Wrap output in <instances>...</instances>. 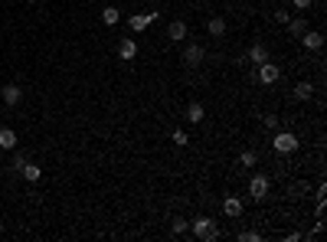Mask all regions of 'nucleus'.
I'll return each instance as SVG.
<instances>
[{
    "mask_svg": "<svg viewBox=\"0 0 327 242\" xmlns=\"http://www.w3.org/2000/svg\"><path fill=\"white\" fill-rule=\"evenodd\" d=\"M26 4H36V0H26Z\"/></svg>",
    "mask_w": 327,
    "mask_h": 242,
    "instance_id": "29",
    "label": "nucleus"
},
{
    "mask_svg": "<svg viewBox=\"0 0 327 242\" xmlns=\"http://www.w3.org/2000/svg\"><path fill=\"white\" fill-rule=\"evenodd\" d=\"M268 190H272L268 177H265V174H252V180H249V196H252V200H265Z\"/></svg>",
    "mask_w": 327,
    "mask_h": 242,
    "instance_id": "3",
    "label": "nucleus"
},
{
    "mask_svg": "<svg viewBox=\"0 0 327 242\" xmlns=\"http://www.w3.org/2000/svg\"><path fill=\"white\" fill-rule=\"evenodd\" d=\"M190 232L197 239H203V242H216L219 239V226H216V219H209V216H197L190 222Z\"/></svg>",
    "mask_w": 327,
    "mask_h": 242,
    "instance_id": "1",
    "label": "nucleus"
},
{
    "mask_svg": "<svg viewBox=\"0 0 327 242\" xmlns=\"http://www.w3.org/2000/svg\"><path fill=\"white\" fill-rule=\"evenodd\" d=\"M170 141H174V144H177V147H187V144H190V134H187V131H180V128H177V131L170 134Z\"/></svg>",
    "mask_w": 327,
    "mask_h": 242,
    "instance_id": "21",
    "label": "nucleus"
},
{
    "mask_svg": "<svg viewBox=\"0 0 327 242\" xmlns=\"http://www.w3.org/2000/svg\"><path fill=\"white\" fill-rule=\"evenodd\" d=\"M23 164H26V154H16V157H13V170H20Z\"/></svg>",
    "mask_w": 327,
    "mask_h": 242,
    "instance_id": "27",
    "label": "nucleus"
},
{
    "mask_svg": "<svg viewBox=\"0 0 327 242\" xmlns=\"http://www.w3.org/2000/svg\"><path fill=\"white\" fill-rule=\"evenodd\" d=\"M118 20H121L118 7H105V10H102V23H105V26H114Z\"/></svg>",
    "mask_w": 327,
    "mask_h": 242,
    "instance_id": "19",
    "label": "nucleus"
},
{
    "mask_svg": "<svg viewBox=\"0 0 327 242\" xmlns=\"http://www.w3.org/2000/svg\"><path fill=\"white\" fill-rule=\"evenodd\" d=\"M157 16H161V13H157V10H147V13H134V16H131V30H134V33H144L147 30V26H151L154 20H157Z\"/></svg>",
    "mask_w": 327,
    "mask_h": 242,
    "instance_id": "7",
    "label": "nucleus"
},
{
    "mask_svg": "<svg viewBox=\"0 0 327 242\" xmlns=\"http://www.w3.org/2000/svg\"><path fill=\"white\" fill-rule=\"evenodd\" d=\"M265 59H268V49H265L262 43H255V46L249 49V62H255V66H262Z\"/></svg>",
    "mask_w": 327,
    "mask_h": 242,
    "instance_id": "17",
    "label": "nucleus"
},
{
    "mask_svg": "<svg viewBox=\"0 0 327 242\" xmlns=\"http://www.w3.org/2000/svg\"><path fill=\"white\" fill-rule=\"evenodd\" d=\"M291 4H295V7H298V10H307V7H311V4H314V0H291Z\"/></svg>",
    "mask_w": 327,
    "mask_h": 242,
    "instance_id": "26",
    "label": "nucleus"
},
{
    "mask_svg": "<svg viewBox=\"0 0 327 242\" xmlns=\"http://www.w3.org/2000/svg\"><path fill=\"white\" fill-rule=\"evenodd\" d=\"M288 20H291V13H288V10H275V23H281V26H285Z\"/></svg>",
    "mask_w": 327,
    "mask_h": 242,
    "instance_id": "25",
    "label": "nucleus"
},
{
    "mask_svg": "<svg viewBox=\"0 0 327 242\" xmlns=\"http://www.w3.org/2000/svg\"><path fill=\"white\" fill-rule=\"evenodd\" d=\"M285 26H288V33H291V36H301V33L307 30V20H304V16H291V20H288Z\"/></svg>",
    "mask_w": 327,
    "mask_h": 242,
    "instance_id": "16",
    "label": "nucleus"
},
{
    "mask_svg": "<svg viewBox=\"0 0 327 242\" xmlns=\"http://www.w3.org/2000/svg\"><path fill=\"white\" fill-rule=\"evenodd\" d=\"M0 232H4V219H0Z\"/></svg>",
    "mask_w": 327,
    "mask_h": 242,
    "instance_id": "28",
    "label": "nucleus"
},
{
    "mask_svg": "<svg viewBox=\"0 0 327 242\" xmlns=\"http://www.w3.org/2000/svg\"><path fill=\"white\" fill-rule=\"evenodd\" d=\"M203 59H206V49L200 46V43H187L183 46V62L193 69V66H203Z\"/></svg>",
    "mask_w": 327,
    "mask_h": 242,
    "instance_id": "4",
    "label": "nucleus"
},
{
    "mask_svg": "<svg viewBox=\"0 0 327 242\" xmlns=\"http://www.w3.org/2000/svg\"><path fill=\"white\" fill-rule=\"evenodd\" d=\"M134 56H138V43L131 40V36H125V40L118 43V59H121V62H131Z\"/></svg>",
    "mask_w": 327,
    "mask_h": 242,
    "instance_id": "9",
    "label": "nucleus"
},
{
    "mask_svg": "<svg viewBox=\"0 0 327 242\" xmlns=\"http://www.w3.org/2000/svg\"><path fill=\"white\" fill-rule=\"evenodd\" d=\"M226 30H229V23L223 20V16H209V23H206V33H209V36L223 40V36H226Z\"/></svg>",
    "mask_w": 327,
    "mask_h": 242,
    "instance_id": "10",
    "label": "nucleus"
},
{
    "mask_svg": "<svg viewBox=\"0 0 327 242\" xmlns=\"http://www.w3.org/2000/svg\"><path fill=\"white\" fill-rule=\"evenodd\" d=\"M298 40L304 43V49H321V46H324V36H321V33H317V30H304V33H301V36H298Z\"/></svg>",
    "mask_w": 327,
    "mask_h": 242,
    "instance_id": "11",
    "label": "nucleus"
},
{
    "mask_svg": "<svg viewBox=\"0 0 327 242\" xmlns=\"http://www.w3.org/2000/svg\"><path fill=\"white\" fill-rule=\"evenodd\" d=\"M278 79H281V69L275 66V62H268V59H265L262 66H259V82H262V85H275Z\"/></svg>",
    "mask_w": 327,
    "mask_h": 242,
    "instance_id": "5",
    "label": "nucleus"
},
{
    "mask_svg": "<svg viewBox=\"0 0 327 242\" xmlns=\"http://www.w3.org/2000/svg\"><path fill=\"white\" fill-rule=\"evenodd\" d=\"M16 144H20L16 131H13V128H0V147H4V151H13Z\"/></svg>",
    "mask_w": 327,
    "mask_h": 242,
    "instance_id": "13",
    "label": "nucleus"
},
{
    "mask_svg": "<svg viewBox=\"0 0 327 242\" xmlns=\"http://www.w3.org/2000/svg\"><path fill=\"white\" fill-rule=\"evenodd\" d=\"M239 239H242V242H259L262 236H259L255 229H245V232H239Z\"/></svg>",
    "mask_w": 327,
    "mask_h": 242,
    "instance_id": "23",
    "label": "nucleus"
},
{
    "mask_svg": "<svg viewBox=\"0 0 327 242\" xmlns=\"http://www.w3.org/2000/svg\"><path fill=\"white\" fill-rule=\"evenodd\" d=\"M298 144H301V141H298L291 131H281V128L275 131V138H272V147H275L278 154H295V151H298Z\"/></svg>",
    "mask_w": 327,
    "mask_h": 242,
    "instance_id": "2",
    "label": "nucleus"
},
{
    "mask_svg": "<svg viewBox=\"0 0 327 242\" xmlns=\"http://www.w3.org/2000/svg\"><path fill=\"white\" fill-rule=\"evenodd\" d=\"M0 98H4L7 108H16V105H20V98H23V88L16 85V82H7L4 88H0Z\"/></svg>",
    "mask_w": 327,
    "mask_h": 242,
    "instance_id": "6",
    "label": "nucleus"
},
{
    "mask_svg": "<svg viewBox=\"0 0 327 242\" xmlns=\"http://www.w3.org/2000/svg\"><path fill=\"white\" fill-rule=\"evenodd\" d=\"M239 164H242V167H255V164H259V154H255V151H242V154H239Z\"/></svg>",
    "mask_w": 327,
    "mask_h": 242,
    "instance_id": "20",
    "label": "nucleus"
},
{
    "mask_svg": "<svg viewBox=\"0 0 327 242\" xmlns=\"http://www.w3.org/2000/svg\"><path fill=\"white\" fill-rule=\"evenodd\" d=\"M223 213H226L229 219L242 216V200H239V196H226V200H223Z\"/></svg>",
    "mask_w": 327,
    "mask_h": 242,
    "instance_id": "12",
    "label": "nucleus"
},
{
    "mask_svg": "<svg viewBox=\"0 0 327 242\" xmlns=\"http://www.w3.org/2000/svg\"><path fill=\"white\" fill-rule=\"evenodd\" d=\"M262 121H265V128H272V131H278V115H272V111H268V115H265V118H262Z\"/></svg>",
    "mask_w": 327,
    "mask_h": 242,
    "instance_id": "24",
    "label": "nucleus"
},
{
    "mask_svg": "<svg viewBox=\"0 0 327 242\" xmlns=\"http://www.w3.org/2000/svg\"><path fill=\"white\" fill-rule=\"evenodd\" d=\"M20 174H23V177H26V180H30V183H36L40 177H43V170H40V164H33V160H26V164L20 167Z\"/></svg>",
    "mask_w": 327,
    "mask_h": 242,
    "instance_id": "15",
    "label": "nucleus"
},
{
    "mask_svg": "<svg viewBox=\"0 0 327 242\" xmlns=\"http://www.w3.org/2000/svg\"><path fill=\"white\" fill-rule=\"evenodd\" d=\"M170 232H174V236H183V232H190V222H187V219H174Z\"/></svg>",
    "mask_w": 327,
    "mask_h": 242,
    "instance_id": "22",
    "label": "nucleus"
},
{
    "mask_svg": "<svg viewBox=\"0 0 327 242\" xmlns=\"http://www.w3.org/2000/svg\"><path fill=\"white\" fill-rule=\"evenodd\" d=\"M311 95H314V85L311 82H298L295 85V98H298V102H307Z\"/></svg>",
    "mask_w": 327,
    "mask_h": 242,
    "instance_id": "18",
    "label": "nucleus"
},
{
    "mask_svg": "<svg viewBox=\"0 0 327 242\" xmlns=\"http://www.w3.org/2000/svg\"><path fill=\"white\" fill-rule=\"evenodd\" d=\"M203 118H206L203 105H200V102H190V105H187V121H190V124H203Z\"/></svg>",
    "mask_w": 327,
    "mask_h": 242,
    "instance_id": "14",
    "label": "nucleus"
},
{
    "mask_svg": "<svg viewBox=\"0 0 327 242\" xmlns=\"http://www.w3.org/2000/svg\"><path fill=\"white\" fill-rule=\"evenodd\" d=\"M167 40H170V43H183V40H187V23H183V20H170V23H167Z\"/></svg>",
    "mask_w": 327,
    "mask_h": 242,
    "instance_id": "8",
    "label": "nucleus"
}]
</instances>
